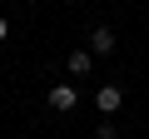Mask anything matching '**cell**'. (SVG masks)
<instances>
[{
	"mask_svg": "<svg viewBox=\"0 0 149 139\" xmlns=\"http://www.w3.org/2000/svg\"><path fill=\"white\" fill-rule=\"evenodd\" d=\"M74 104H80V90L74 85H50V109L55 114H70Z\"/></svg>",
	"mask_w": 149,
	"mask_h": 139,
	"instance_id": "cell-1",
	"label": "cell"
},
{
	"mask_svg": "<svg viewBox=\"0 0 149 139\" xmlns=\"http://www.w3.org/2000/svg\"><path fill=\"white\" fill-rule=\"evenodd\" d=\"M119 104H124V90H119V85H100V95H95V109H100V114H114Z\"/></svg>",
	"mask_w": 149,
	"mask_h": 139,
	"instance_id": "cell-2",
	"label": "cell"
},
{
	"mask_svg": "<svg viewBox=\"0 0 149 139\" xmlns=\"http://www.w3.org/2000/svg\"><path fill=\"white\" fill-rule=\"evenodd\" d=\"M90 65H95V50H90V45H85V50H70V60H65V70H70L74 80L90 75Z\"/></svg>",
	"mask_w": 149,
	"mask_h": 139,
	"instance_id": "cell-3",
	"label": "cell"
},
{
	"mask_svg": "<svg viewBox=\"0 0 149 139\" xmlns=\"http://www.w3.org/2000/svg\"><path fill=\"white\" fill-rule=\"evenodd\" d=\"M90 50H95V55H109V50H114V30H109V25H95V30H90Z\"/></svg>",
	"mask_w": 149,
	"mask_h": 139,
	"instance_id": "cell-4",
	"label": "cell"
},
{
	"mask_svg": "<svg viewBox=\"0 0 149 139\" xmlns=\"http://www.w3.org/2000/svg\"><path fill=\"white\" fill-rule=\"evenodd\" d=\"M95 139H119V129H114V124H109V119H104V124H100V129H95Z\"/></svg>",
	"mask_w": 149,
	"mask_h": 139,
	"instance_id": "cell-5",
	"label": "cell"
},
{
	"mask_svg": "<svg viewBox=\"0 0 149 139\" xmlns=\"http://www.w3.org/2000/svg\"><path fill=\"white\" fill-rule=\"evenodd\" d=\"M5 35H10V20H5V15H0V40H5Z\"/></svg>",
	"mask_w": 149,
	"mask_h": 139,
	"instance_id": "cell-6",
	"label": "cell"
}]
</instances>
